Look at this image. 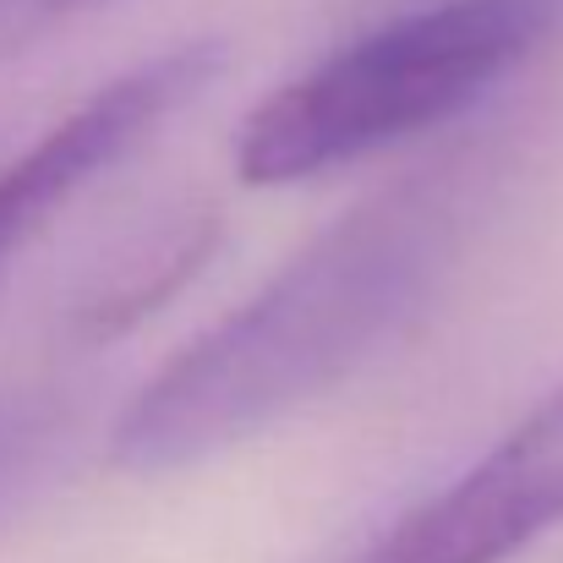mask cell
<instances>
[{"label":"cell","mask_w":563,"mask_h":563,"mask_svg":"<svg viewBox=\"0 0 563 563\" xmlns=\"http://www.w3.org/2000/svg\"><path fill=\"white\" fill-rule=\"evenodd\" d=\"M465 224L471 165L421 170L351 208L132 394L110 454L126 471L197 465L329 394L438 296Z\"/></svg>","instance_id":"1"},{"label":"cell","mask_w":563,"mask_h":563,"mask_svg":"<svg viewBox=\"0 0 563 563\" xmlns=\"http://www.w3.org/2000/svg\"><path fill=\"white\" fill-rule=\"evenodd\" d=\"M563 16V0H432L351 38L279 93L235 143L252 187H296L410 143L493 93Z\"/></svg>","instance_id":"2"},{"label":"cell","mask_w":563,"mask_h":563,"mask_svg":"<svg viewBox=\"0 0 563 563\" xmlns=\"http://www.w3.org/2000/svg\"><path fill=\"white\" fill-rule=\"evenodd\" d=\"M563 526V383L460 482L421 498L351 563H509Z\"/></svg>","instance_id":"3"},{"label":"cell","mask_w":563,"mask_h":563,"mask_svg":"<svg viewBox=\"0 0 563 563\" xmlns=\"http://www.w3.org/2000/svg\"><path fill=\"white\" fill-rule=\"evenodd\" d=\"M219 71V44L165 49L115 82L93 88L77 110H66L49 132H38L11 165H0V268L88 187L99 181L126 148L170 121L197 88Z\"/></svg>","instance_id":"4"},{"label":"cell","mask_w":563,"mask_h":563,"mask_svg":"<svg viewBox=\"0 0 563 563\" xmlns=\"http://www.w3.org/2000/svg\"><path fill=\"white\" fill-rule=\"evenodd\" d=\"M60 421H66V405L49 388H16V394L5 388L0 394V493H11L38 465V454L49 449Z\"/></svg>","instance_id":"5"},{"label":"cell","mask_w":563,"mask_h":563,"mask_svg":"<svg viewBox=\"0 0 563 563\" xmlns=\"http://www.w3.org/2000/svg\"><path fill=\"white\" fill-rule=\"evenodd\" d=\"M66 5H77V0H0V38H11L16 27L44 22V16H55Z\"/></svg>","instance_id":"6"}]
</instances>
